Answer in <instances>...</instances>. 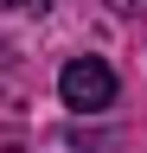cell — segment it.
I'll use <instances>...</instances> for the list:
<instances>
[{
	"mask_svg": "<svg viewBox=\"0 0 147 153\" xmlns=\"http://www.w3.org/2000/svg\"><path fill=\"white\" fill-rule=\"evenodd\" d=\"M115 13H147V0H109Z\"/></svg>",
	"mask_w": 147,
	"mask_h": 153,
	"instance_id": "2",
	"label": "cell"
},
{
	"mask_svg": "<svg viewBox=\"0 0 147 153\" xmlns=\"http://www.w3.org/2000/svg\"><path fill=\"white\" fill-rule=\"evenodd\" d=\"M58 96H64V108L96 115V108L115 102V70H109L102 57H70V64L58 70Z\"/></svg>",
	"mask_w": 147,
	"mask_h": 153,
	"instance_id": "1",
	"label": "cell"
},
{
	"mask_svg": "<svg viewBox=\"0 0 147 153\" xmlns=\"http://www.w3.org/2000/svg\"><path fill=\"white\" fill-rule=\"evenodd\" d=\"M0 7H45V0H0Z\"/></svg>",
	"mask_w": 147,
	"mask_h": 153,
	"instance_id": "3",
	"label": "cell"
}]
</instances>
